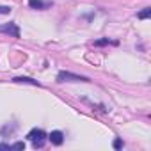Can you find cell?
<instances>
[{"label": "cell", "mask_w": 151, "mask_h": 151, "mask_svg": "<svg viewBox=\"0 0 151 151\" xmlns=\"http://www.w3.org/2000/svg\"><path fill=\"white\" fill-rule=\"evenodd\" d=\"M27 139L32 142V146H34L36 149H41V147L45 146V142H46V133H45V130H41V128H34V130H30V132L27 133Z\"/></svg>", "instance_id": "1"}, {"label": "cell", "mask_w": 151, "mask_h": 151, "mask_svg": "<svg viewBox=\"0 0 151 151\" xmlns=\"http://www.w3.org/2000/svg\"><path fill=\"white\" fill-rule=\"evenodd\" d=\"M57 82H91L87 77H82V75H75L71 71H60L57 75Z\"/></svg>", "instance_id": "2"}, {"label": "cell", "mask_w": 151, "mask_h": 151, "mask_svg": "<svg viewBox=\"0 0 151 151\" xmlns=\"http://www.w3.org/2000/svg\"><path fill=\"white\" fill-rule=\"evenodd\" d=\"M0 34H9L13 37H20V27L14 22L4 23V25H0Z\"/></svg>", "instance_id": "3"}, {"label": "cell", "mask_w": 151, "mask_h": 151, "mask_svg": "<svg viewBox=\"0 0 151 151\" xmlns=\"http://www.w3.org/2000/svg\"><path fill=\"white\" fill-rule=\"evenodd\" d=\"M48 137V140L53 144V146H60L62 142H64V133L60 132V130H53L50 135H46Z\"/></svg>", "instance_id": "4"}, {"label": "cell", "mask_w": 151, "mask_h": 151, "mask_svg": "<svg viewBox=\"0 0 151 151\" xmlns=\"http://www.w3.org/2000/svg\"><path fill=\"white\" fill-rule=\"evenodd\" d=\"M29 7L37 9V11H43V9L52 7V2H45V0H29Z\"/></svg>", "instance_id": "5"}, {"label": "cell", "mask_w": 151, "mask_h": 151, "mask_svg": "<svg viewBox=\"0 0 151 151\" xmlns=\"http://www.w3.org/2000/svg\"><path fill=\"white\" fill-rule=\"evenodd\" d=\"M13 82H16V84H30V86H37L39 87V82L37 80H32L29 77H14Z\"/></svg>", "instance_id": "6"}, {"label": "cell", "mask_w": 151, "mask_h": 151, "mask_svg": "<svg viewBox=\"0 0 151 151\" xmlns=\"http://www.w3.org/2000/svg\"><path fill=\"white\" fill-rule=\"evenodd\" d=\"M149 16H151V7H144V9L137 14L139 20H146V18H149Z\"/></svg>", "instance_id": "7"}, {"label": "cell", "mask_w": 151, "mask_h": 151, "mask_svg": "<svg viewBox=\"0 0 151 151\" xmlns=\"http://www.w3.org/2000/svg\"><path fill=\"white\" fill-rule=\"evenodd\" d=\"M14 130H16V124H14V123H13L11 126H9V124H6V126H4L2 130H0V135H6V133H9V135H11V133H13Z\"/></svg>", "instance_id": "8"}, {"label": "cell", "mask_w": 151, "mask_h": 151, "mask_svg": "<svg viewBox=\"0 0 151 151\" xmlns=\"http://www.w3.org/2000/svg\"><path fill=\"white\" fill-rule=\"evenodd\" d=\"M117 45L116 41H110L109 37H105V39H98V41H94V46H105V45Z\"/></svg>", "instance_id": "9"}, {"label": "cell", "mask_w": 151, "mask_h": 151, "mask_svg": "<svg viewBox=\"0 0 151 151\" xmlns=\"http://www.w3.org/2000/svg\"><path fill=\"white\" fill-rule=\"evenodd\" d=\"M11 149H25V142H14L11 144Z\"/></svg>", "instance_id": "10"}, {"label": "cell", "mask_w": 151, "mask_h": 151, "mask_svg": "<svg viewBox=\"0 0 151 151\" xmlns=\"http://www.w3.org/2000/svg\"><path fill=\"white\" fill-rule=\"evenodd\" d=\"M13 9L9 7V6H2V7H0V14H9Z\"/></svg>", "instance_id": "11"}, {"label": "cell", "mask_w": 151, "mask_h": 151, "mask_svg": "<svg viewBox=\"0 0 151 151\" xmlns=\"http://www.w3.org/2000/svg\"><path fill=\"white\" fill-rule=\"evenodd\" d=\"M123 146H124V144H123L121 139H116V140H114V149H121Z\"/></svg>", "instance_id": "12"}, {"label": "cell", "mask_w": 151, "mask_h": 151, "mask_svg": "<svg viewBox=\"0 0 151 151\" xmlns=\"http://www.w3.org/2000/svg\"><path fill=\"white\" fill-rule=\"evenodd\" d=\"M0 149H11V144H6V142H2V144H0Z\"/></svg>", "instance_id": "13"}]
</instances>
